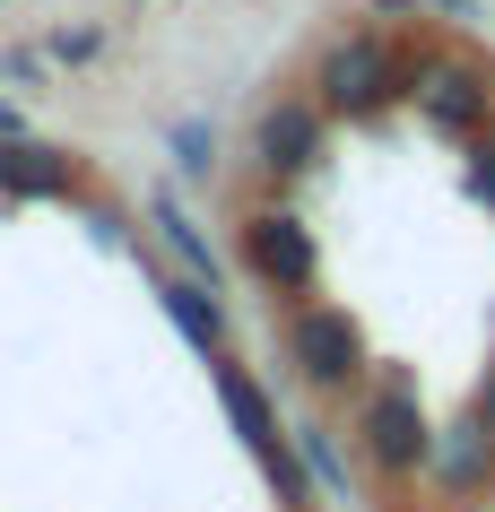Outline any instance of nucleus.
Listing matches in <instances>:
<instances>
[{
    "label": "nucleus",
    "instance_id": "nucleus-10",
    "mask_svg": "<svg viewBox=\"0 0 495 512\" xmlns=\"http://www.w3.org/2000/svg\"><path fill=\"white\" fill-rule=\"evenodd\" d=\"M0 191H18V200H61V191H79V165L61 157V148H35V139H0Z\"/></svg>",
    "mask_w": 495,
    "mask_h": 512
},
{
    "label": "nucleus",
    "instance_id": "nucleus-3",
    "mask_svg": "<svg viewBox=\"0 0 495 512\" xmlns=\"http://www.w3.org/2000/svg\"><path fill=\"white\" fill-rule=\"evenodd\" d=\"M287 365L304 391H357L365 382V330L348 304H296L287 313Z\"/></svg>",
    "mask_w": 495,
    "mask_h": 512
},
{
    "label": "nucleus",
    "instance_id": "nucleus-15",
    "mask_svg": "<svg viewBox=\"0 0 495 512\" xmlns=\"http://www.w3.org/2000/svg\"><path fill=\"white\" fill-rule=\"evenodd\" d=\"M105 53V35L96 27H79V35H53V61H96Z\"/></svg>",
    "mask_w": 495,
    "mask_h": 512
},
{
    "label": "nucleus",
    "instance_id": "nucleus-9",
    "mask_svg": "<svg viewBox=\"0 0 495 512\" xmlns=\"http://www.w3.org/2000/svg\"><path fill=\"white\" fill-rule=\"evenodd\" d=\"M426 469H435V486L452 495V504H469L478 486H495V434L478 426V417L452 426V434H435V460H426Z\"/></svg>",
    "mask_w": 495,
    "mask_h": 512
},
{
    "label": "nucleus",
    "instance_id": "nucleus-4",
    "mask_svg": "<svg viewBox=\"0 0 495 512\" xmlns=\"http://www.w3.org/2000/svg\"><path fill=\"white\" fill-rule=\"evenodd\" d=\"M357 452L374 478H417L435 460V426H426V400L409 382H383V391L357 400Z\"/></svg>",
    "mask_w": 495,
    "mask_h": 512
},
{
    "label": "nucleus",
    "instance_id": "nucleus-5",
    "mask_svg": "<svg viewBox=\"0 0 495 512\" xmlns=\"http://www.w3.org/2000/svg\"><path fill=\"white\" fill-rule=\"evenodd\" d=\"M244 270L270 287V296H313V278H322V243L304 226L296 209H252L244 217Z\"/></svg>",
    "mask_w": 495,
    "mask_h": 512
},
{
    "label": "nucleus",
    "instance_id": "nucleus-18",
    "mask_svg": "<svg viewBox=\"0 0 495 512\" xmlns=\"http://www.w3.org/2000/svg\"><path fill=\"white\" fill-rule=\"evenodd\" d=\"M443 9H452V18H478V0H443Z\"/></svg>",
    "mask_w": 495,
    "mask_h": 512
},
{
    "label": "nucleus",
    "instance_id": "nucleus-13",
    "mask_svg": "<svg viewBox=\"0 0 495 512\" xmlns=\"http://www.w3.org/2000/svg\"><path fill=\"white\" fill-rule=\"evenodd\" d=\"M174 165H183V174H209V165H218V131H209V122H174Z\"/></svg>",
    "mask_w": 495,
    "mask_h": 512
},
{
    "label": "nucleus",
    "instance_id": "nucleus-7",
    "mask_svg": "<svg viewBox=\"0 0 495 512\" xmlns=\"http://www.w3.org/2000/svg\"><path fill=\"white\" fill-rule=\"evenodd\" d=\"M252 157L270 174H313L322 165V105L313 96H278L261 122H252Z\"/></svg>",
    "mask_w": 495,
    "mask_h": 512
},
{
    "label": "nucleus",
    "instance_id": "nucleus-1",
    "mask_svg": "<svg viewBox=\"0 0 495 512\" xmlns=\"http://www.w3.org/2000/svg\"><path fill=\"white\" fill-rule=\"evenodd\" d=\"M209 382H218V400H226V417H235V434H244V452L270 469V486H278V504L287 512H304L313 504V478H304V460H296V434L278 426V408H270V391L235 365V356H209Z\"/></svg>",
    "mask_w": 495,
    "mask_h": 512
},
{
    "label": "nucleus",
    "instance_id": "nucleus-14",
    "mask_svg": "<svg viewBox=\"0 0 495 512\" xmlns=\"http://www.w3.org/2000/svg\"><path fill=\"white\" fill-rule=\"evenodd\" d=\"M469 200L495 217V131H487V139H469Z\"/></svg>",
    "mask_w": 495,
    "mask_h": 512
},
{
    "label": "nucleus",
    "instance_id": "nucleus-11",
    "mask_svg": "<svg viewBox=\"0 0 495 512\" xmlns=\"http://www.w3.org/2000/svg\"><path fill=\"white\" fill-rule=\"evenodd\" d=\"M148 217L165 226V243H174V261H183L192 278H209V287H218V252H209V235H200L192 217L174 209V191H148Z\"/></svg>",
    "mask_w": 495,
    "mask_h": 512
},
{
    "label": "nucleus",
    "instance_id": "nucleus-8",
    "mask_svg": "<svg viewBox=\"0 0 495 512\" xmlns=\"http://www.w3.org/2000/svg\"><path fill=\"white\" fill-rule=\"evenodd\" d=\"M157 304H165V322L183 330L192 356H226V304L209 278H157Z\"/></svg>",
    "mask_w": 495,
    "mask_h": 512
},
{
    "label": "nucleus",
    "instance_id": "nucleus-17",
    "mask_svg": "<svg viewBox=\"0 0 495 512\" xmlns=\"http://www.w3.org/2000/svg\"><path fill=\"white\" fill-rule=\"evenodd\" d=\"M0 139H27V113L18 105H0Z\"/></svg>",
    "mask_w": 495,
    "mask_h": 512
},
{
    "label": "nucleus",
    "instance_id": "nucleus-6",
    "mask_svg": "<svg viewBox=\"0 0 495 512\" xmlns=\"http://www.w3.org/2000/svg\"><path fill=\"white\" fill-rule=\"evenodd\" d=\"M417 113L435 122L443 139H487L495 131V79L478 61H417Z\"/></svg>",
    "mask_w": 495,
    "mask_h": 512
},
{
    "label": "nucleus",
    "instance_id": "nucleus-12",
    "mask_svg": "<svg viewBox=\"0 0 495 512\" xmlns=\"http://www.w3.org/2000/svg\"><path fill=\"white\" fill-rule=\"evenodd\" d=\"M296 434V460H304V478L322 486V495H339L348 504V460H339V434L322 426V417H304V426H287Z\"/></svg>",
    "mask_w": 495,
    "mask_h": 512
},
{
    "label": "nucleus",
    "instance_id": "nucleus-16",
    "mask_svg": "<svg viewBox=\"0 0 495 512\" xmlns=\"http://www.w3.org/2000/svg\"><path fill=\"white\" fill-rule=\"evenodd\" d=\"M469 417L495 434V356H487V374H478V391H469Z\"/></svg>",
    "mask_w": 495,
    "mask_h": 512
},
{
    "label": "nucleus",
    "instance_id": "nucleus-2",
    "mask_svg": "<svg viewBox=\"0 0 495 512\" xmlns=\"http://www.w3.org/2000/svg\"><path fill=\"white\" fill-rule=\"evenodd\" d=\"M313 87H322V96H313L322 113L374 122V113H391L417 87V61H400L383 35H348V44H330V61H322V79H313Z\"/></svg>",
    "mask_w": 495,
    "mask_h": 512
}]
</instances>
